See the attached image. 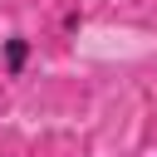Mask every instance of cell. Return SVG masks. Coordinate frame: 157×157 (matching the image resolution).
Returning <instances> with one entry per match:
<instances>
[{"instance_id": "cell-1", "label": "cell", "mask_w": 157, "mask_h": 157, "mask_svg": "<svg viewBox=\"0 0 157 157\" xmlns=\"http://www.w3.org/2000/svg\"><path fill=\"white\" fill-rule=\"evenodd\" d=\"M29 64H34V39H29L25 29H10V34L0 39V74H5V78H25Z\"/></svg>"}]
</instances>
